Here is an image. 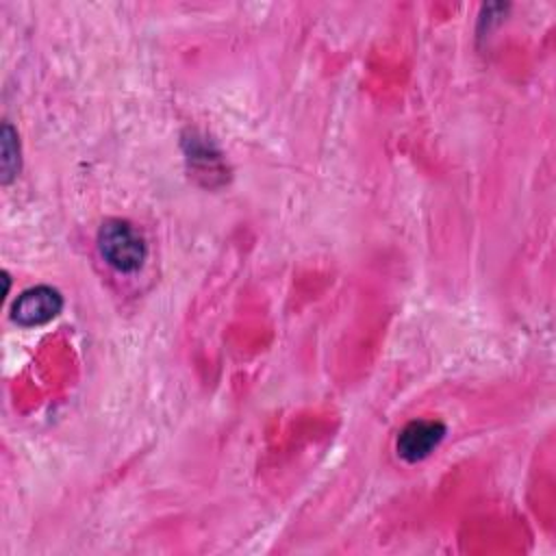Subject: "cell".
I'll return each mask as SVG.
<instances>
[{"label": "cell", "mask_w": 556, "mask_h": 556, "mask_svg": "<svg viewBox=\"0 0 556 556\" xmlns=\"http://www.w3.org/2000/svg\"><path fill=\"white\" fill-rule=\"evenodd\" d=\"M98 248L104 261L117 271L130 274L143 265L146 241L124 219H109L98 230Z\"/></svg>", "instance_id": "obj_1"}, {"label": "cell", "mask_w": 556, "mask_h": 556, "mask_svg": "<svg viewBox=\"0 0 556 556\" xmlns=\"http://www.w3.org/2000/svg\"><path fill=\"white\" fill-rule=\"evenodd\" d=\"M63 308V298L56 289L39 285L33 289H26L13 304L11 317L20 326H41L50 319H54Z\"/></svg>", "instance_id": "obj_2"}, {"label": "cell", "mask_w": 556, "mask_h": 556, "mask_svg": "<svg viewBox=\"0 0 556 556\" xmlns=\"http://www.w3.org/2000/svg\"><path fill=\"white\" fill-rule=\"evenodd\" d=\"M445 437V426L434 419H415L402 428L397 434V454L406 463H417L430 456L434 447L443 441Z\"/></svg>", "instance_id": "obj_3"}, {"label": "cell", "mask_w": 556, "mask_h": 556, "mask_svg": "<svg viewBox=\"0 0 556 556\" xmlns=\"http://www.w3.org/2000/svg\"><path fill=\"white\" fill-rule=\"evenodd\" d=\"M20 169V146L13 128L9 124L2 126V182L9 185Z\"/></svg>", "instance_id": "obj_4"}]
</instances>
